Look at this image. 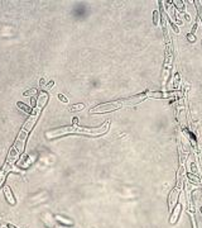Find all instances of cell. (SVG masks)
<instances>
[{"mask_svg": "<svg viewBox=\"0 0 202 228\" xmlns=\"http://www.w3.org/2000/svg\"><path fill=\"white\" fill-rule=\"evenodd\" d=\"M38 117H39V109L36 108L34 109V114H33L30 118H28V120L24 123V125L20 129V132H19V135H18V137H17V140H15L13 147H12V150L8 153L7 162L4 164V167H3V170L5 172H8L10 170V167L13 166V164L18 160V157L20 156V153H23L24 147H25V142H27V136L32 131V128L34 127L36 122L38 120Z\"/></svg>", "mask_w": 202, "mask_h": 228, "instance_id": "obj_1", "label": "cell"}, {"mask_svg": "<svg viewBox=\"0 0 202 228\" xmlns=\"http://www.w3.org/2000/svg\"><path fill=\"white\" fill-rule=\"evenodd\" d=\"M109 129V122H105L101 127L97 128H83V127H78V125H71V127H64V128H59V129H53V131H48L46 133V136L48 138H54L58 136H63L67 133H78V135H88V136H100L108 132Z\"/></svg>", "mask_w": 202, "mask_h": 228, "instance_id": "obj_2", "label": "cell"}, {"mask_svg": "<svg viewBox=\"0 0 202 228\" xmlns=\"http://www.w3.org/2000/svg\"><path fill=\"white\" fill-rule=\"evenodd\" d=\"M56 219H57L58 222H63V223H66V224H72V220H66L63 217H59V215H57Z\"/></svg>", "mask_w": 202, "mask_h": 228, "instance_id": "obj_10", "label": "cell"}, {"mask_svg": "<svg viewBox=\"0 0 202 228\" xmlns=\"http://www.w3.org/2000/svg\"><path fill=\"white\" fill-rule=\"evenodd\" d=\"M18 105V108L19 109H22V110H24L25 113H28V114H30L32 113V108H29V107H27L25 104H23V103H18L17 104Z\"/></svg>", "mask_w": 202, "mask_h": 228, "instance_id": "obj_6", "label": "cell"}, {"mask_svg": "<svg viewBox=\"0 0 202 228\" xmlns=\"http://www.w3.org/2000/svg\"><path fill=\"white\" fill-rule=\"evenodd\" d=\"M144 95L142 96H135V98H130V99H123V100H116V102H113V103H106V104H103V105H98L93 109L90 110V113H104V112H110V110H114V109H118L120 108L121 105H126V104H138L139 102H142L144 99Z\"/></svg>", "mask_w": 202, "mask_h": 228, "instance_id": "obj_3", "label": "cell"}, {"mask_svg": "<svg viewBox=\"0 0 202 228\" xmlns=\"http://www.w3.org/2000/svg\"><path fill=\"white\" fill-rule=\"evenodd\" d=\"M47 102H48V94H47L46 91H42V93H41V95H39V98H38L37 109L42 110V109H43V107L46 105V103H47Z\"/></svg>", "mask_w": 202, "mask_h": 228, "instance_id": "obj_4", "label": "cell"}, {"mask_svg": "<svg viewBox=\"0 0 202 228\" xmlns=\"http://www.w3.org/2000/svg\"><path fill=\"white\" fill-rule=\"evenodd\" d=\"M58 99H59V100H62L63 103H67V99H66V98H64L63 95H61V94L58 95Z\"/></svg>", "mask_w": 202, "mask_h": 228, "instance_id": "obj_11", "label": "cell"}, {"mask_svg": "<svg viewBox=\"0 0 202 228\" xmlns=\"http://www.w3.org/2000/svg\"><path fill=\"white\" fill-rule=\"evenodd\" d=\"M4 194H5V197H7V200H8L10 204H14V203H15V200H14V198H13V194H12L9 186H4Z\"/></svg>", "mask_w": 202, "mask_h": 228, "instance_id": "obj_5", "label": "cell"}, {"mask_svg": "<svg viewBox=\"0 0 202 228\" xmlns=\"http://www.w3.org/2000/svg\"><path fill=\"white\" fill-rule=\"evenodd\" d=\"M82 109H83V104H76V105H73V107H71V108H70V110H71V112L82 110Z\"/></svg>", "mask_w": 202, "mask_h": 228, "instance_id": "obj_8", "label": "cell"}, {"mask_svg": "<svg viewBox=\"0 0 202 228\" xmlns=\"http://www.w3.org/2000/svg\"><path fill=\"white\" fill-rule=\"evenodd\" d=\"M37 94V89H30V90H28V91H25L24 93V96H33V95H36Z\"/></svg>", "mask_w": 202, "mask_h": 228, "instance_id": "obj_9", "label": "cell"}, {"mask_svg": "<svg viewBox=\"0 0 202 228\" xmlns=\"http://www.w3.org/2000/svg\"><path fill=\"white\" fill-rule=\"evenodd\" d=\"M179 209H181V207L178 205V207L176 208L174 213H173V217H172V219H171V222H172V223H174V222L177 220V217H178V214H179Z\"/></svg>", "mask_w": 202, "mask_h": 228, "instance_id": "obj_7", "label": "cell"}]
</instances>
